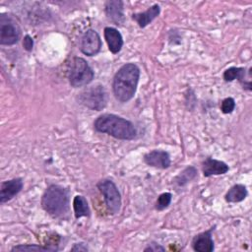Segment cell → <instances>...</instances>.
<instances>
[{"mask_svg":"<svg viewBox=\"0 0 252 252\" xmlns=\"http://www.w3.org/2000/svg\"><path fill=\"white\" fill-rule=\"evenodd\" d=\"M140 78V69L134 63H126L115 73L112 80V92L120 102H127L135 95Z\"/></svg>","mask_w":252,"mask_h":252,"instance_id":"6da1fadb","label":"cell"},{"mask_svg":"<svg viewBox=\"0 0 252 252\" xmlns=\"http://www.w3.org/2000/svg\"><path fill=\"white\" fill-rule=\"evenodd\" d=\"M94 128L119 140H133L137 136V129L131 121L111 113L99 115L94 122Z\"/></svg>","mask_w":252,"mask_h":252,"instance_id":"7a4b0ae2","label":"cell"},{"mask_svg":"<svg viewBox=\"0 0 252 252\" xmlns=\"http://www.w3.org/2000/svg\"><path fill=\"white\" fill-rule=\"evenodd\" d=\"M41 207L54 218L64 217L69 211V191L57 184L49 185L41 197Z\"/></svg>","mask_w":252,"mask_h":252,"instance_id":"3957f363","label":"cell"},{"mask_svg":"<svg viewBox=\"0 0 252 252\" xmlns=\"http://www.w3.org/2000/svg\"><path fill=\"white\" fill-rule=\"evenodd\" d=\"M94 73L88 62L82 57H74L68 71V80L72 87L80 88L89 85Z\"/></svg>","mask_w":252,"mask_h":252,"instance_id":"277c9868","label":"cell"},{"mask_svg":"<svg viewBox=\"0 0 252 252\" xmlns=\"http://www.w3.org/2000/svg\"><path fill=\"white\" fill-rule=\"evenodd\" d=\"M78 100L81 104L92 110L100 111L106 105L107 95L103 86L96 85L83 91L78 95Z\"/></svg>","mask_w":252,"mask_h":252,"instance_id":"5b68a950","label":"cell"},{"mask_svg":"<svg viewBox=\"0 0 252 252\" xmlns=\"http://www.w3.org/2000/svg\"><path fill=\"white\" fill-rule=\"evenodd\" d=\"M21 38V28L16 19L11 15H0V44L13 45Z\"/></svg>","mask_w":252,"mask_h":252,"instance_id":"8992f818","label":"cell"},{"mask_svg":"<svg viewBox=\"0 0 252 252\" xmlns=\"http://www.w3.org/2000/svg\"><path fill=\"white\" fill-rule=\"evenodd\" d=\"M96 187L103 196L107 211L111 215L119 213L121 208V195L114 182L110 179H102L96 184Z\"/></svg>","mask_w":252,"mask_h":252,"instance_id":"52a82bcc","label":"cell"},{"mask_svg":"<svg viewBox=\"0 0 252 252\" xmlns=\"http://www.w3.org/2000/svg\"><path fill=\"white\" fill-rule=\"evenodd\" d=\"M102 42L99 34L94 30L86 31L80 38L79 48L81 52L87 56L96 55L101 48Z\"/></svg>","mask_w":252,"mask_h":252,"instance_id":"ba28073f","label":"cell"},{"mask_svg":"<svg viewBox=\"0 0 252 252\" xmlns=\"http://www.w3.org/2000/svg\"><path fill=\"white\" fill-rule=\"evenodd\" d=\"M215 225L208 230L198 233L192 239V248L197 252H212L215 249L212 233L215 230Z\"/></svg>","mask_w":252,"mask_h":252,"instance_id":"9c48e42d","label":"cell"},{"mask_svg":"<svg viewBox=\"0 0 252 252\" xmlns=\"http://www.w3.org/2000/svg\"><path fill=\"white\" fill-rule=\"evenodd\" d=\"M104 12L109 21L117 26L125 22L123 2L121 0H108L104 3Z\"/></svg>","mask_w":252,"mask_h":252,"instance_id":"30bf717a","label":"cell"},{"mask_svg":"<svg viewBox=\"0 0 252 252\" xmlns=\"http://www.w3.org/2000/svg\"><path fill=\"white\" fill-rule=\"evenodd\" d=\"M23 186L24 182L22 178H13L2 182L0 187V203L4 204L13 199L20 193Z\"/></svg>","mask_w":252,"mask_h":252,"instance_id":"8fae6325","label":"cell"},{"mask_svg":"<svg viewBox=\"0 0 252 252\" xmlns=\"http://www.w3.org/2000/svg\"><path fill=\"white\" fill-rule=\"evenodd\" d=\"M144 162L150 166L165 169L170 166L169 154L162 150H154L144 156Z\"/></svg>","mask_w":252,"mask_h":252,"instance_id":"7c38bea8","label":"cell"},{"mask_svg":"<svg viewBox=\"0 0 252 252\" xmlns=\"http://www.w3.org/2000/svg\"><path fill=\"white\" fill-rule=\"evenodd\" d=\"M202 170L205 177H210L212 175L224 174L229 170V167L222 160L207 158L202 163Z\"/></svg>","mask_w":252,"mask_h":252,"instance_id":"4fadbf2b","label":"cell"},{"mask_svg":"<svg viewBox=\"0 0 252 252\" xmlns=\"http://www.w3.org/2000/svg\"><path fill=\"white\" fill-rule=\"evenodd\" d=\"M103 35L110 52L113 54L120 52L124 43L120 32L115 28L106 27L103 30Z\"/></svg>","mask_w":252,"mask_h":252,"instance_id":"5bb4252c","label":"cell"},{"mask_svg":"<svg viewBox=\"0 0 252 252\" xmlns=\"http://www.w3.org/2000/svg\"><path fill=\"white\" fill-rule=\"evenodd\" d=\"M160 13V8L158 4H154L146 11L142 13H135L132 15V19L138 24L140 28H146L151 24Z\"/></svg>","mask_w":252,"mask_h":252,"instance_id":"9a60e30c","label":"cell"},{"mask_svg":"<svg viewBox=\"0 0 252 252\" xmlns=\"http://www.w3.org/2000/svg\"><path fill=\"white\" fill-rule=\"evenodd\" d=\"M245 72L246 70L244 68L241 67H230L228 69H226L223 72V80L225 82H232L234 80H238L243 89L247 90V91H251V82L250 81H244V77H245Z\"/></svg>","mask_w":252,"mask_h":252,"instance_id":"2e32d148","label":"cell"},{"mask_svg":"<svg viewBox=\"0 0 252 252\" xmlns=\"http://www.w3.org/2000/svg\"><path fill=\"white\" fill-rule=\"evenodd\" d=\"M248 195V191L245 185L235 184L226 192L224 199L228 203H239L243 201Z\"/></svg>","mask_w":252,"mask_h":252,"instance_id":"e0dca14e","label":"cell"},{"mask_svg":"<svg viewBox=\"0 0 252 252\" xmlns=\"http://www.w3.org/2000/svg\"><path fill=\"white\" fill-rule=\"evenodd\" d=\"M73 210L76 219L82 217H90L91 211L87 199L82 195H77L73 199Z\"/></svg>","mask_w":252,"mask_h":252,"instance_id":"ac0fdd59","label":"cell"},{"mask_svg":"<svg viewBox=\"0 0 252 252\" xmlns=\"http://www.w3.org/2000/svg\"><path fill=\"white\" fill-rule=\"evenodd\" d=\"M196 177L197 169L194 166H187L173 179V183L178 187H183Z\"/></svg>","mask_w":252,"mask_h":252,"instance_id":"d6986e66","label":"cell"},{"mask_svg":"<svg viewBox=\"0 0 252 252\" xmlns=\"http://www.w3.org/2000/svg\"><path fill=\"white\" fill-rule=\"evenodd\" d=\"M11 251H55L53 248L49 246H40L36 244H20L17 246H14Z\"/></svg>","mask_w":252,"mask_h":252,"instance_id":"ffe728a7","label":"cell"},{"mask_svg":"<svg viewBox=\"0 0 252 252\" xmlns=\"http://www.w3.org/2000/svg\"><path fill=\"white\" fill-rule=\"evenodd\" d=\"M171 199H172V195L169 192H164V193L160 194L158 197V200L156 202V209L158 211L165 210L170 205Z\"/></svg>","mask_w":252,"mask_h":252,"instance_id":"44dd1931","label":"cell"},{"mask_svg":"<svg viewBox=\"0 0 252 252\" xmlns=\"http://www.w3.org/2000/svg\"><path fill=\"white\" fill-rule=\"evenodd\" d=\"M235 108V100L232 97L224 98L220 103V110L224 114L231 113Z\"/></svg>","mask_w":252,"mask_h":252,"instance_id":"7402d4cb","label":"cell"},{"mask_svg":"<svg viewBox=\"0 0 252 252\" xmlns=\"http://www.w3.org/2000/svg\"><path fill=\"white\" fill-rule=\"evenodd\" d=\"M23 46L24 48L27 50V51H32V47H33V40L32 38L31 35L29 34H26L24 36V39H23Z\"/></svg>","mask_w":252,"mask_h":252,"instance_id":"603a6c76","label":"cell"},{"mask_svg":"<svg viewBox=\"0 0 252 252\" xmlns=\"http://www.w3.org/2000/svg\"><path fill=\"white\" fill-rule=\"evenodd\" d=\"M164 250L165 248L163 246L156 242H152L144 249V251H150V252H158V251H164Z\"/></svg>","mask_w":252,"mask_h":252,"instance_id":"cb8c5ba5","label":"cell"},{"mask_svg":"<svg viewBox=\"0 0 252 252\" xmlns=\"http://www.w3.org/2000/svg\"><path fill=\"white\" fill-rule=\"evenodd\" d=\"M71 251H89V247L86 243L80 242V243H75L73 247L71 248Z\"/></svg>","mask_w":252,"mask_h":252,"instance_id":"d4e9b609","label":"cell"}]
</instances>
